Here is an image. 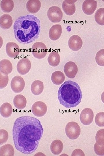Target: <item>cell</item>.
Segmentation results:
<instances>
[{"label": "cell", "instance_id": "6da1fadb", "mask_svg": "<svg viewBox=\"0 0 104 156\" xmlns=\"http://www.w3.org/2000/svg\"><path fill=\"white\" fill-rule=\"evenodd\" d=\"M44 130L40 121L29 116L19 117L15 120L13 137L16 149L26 154L34 153L37 149Z\"/></svg>", "mask_w": 104, "mask_h": 156}, {"label": "cell", "instance_id": "7a4b0ae2", "mask_svg": "<svg viewBox=\"0 0 104 156\" xmlns=\"http://www.w3.org/2000/svg\"><path fill=\"white\" fill-rule=\"evenodd\" d=\"M39 19L33 15L28 14L18 18L13 25L16 40L21 44H29L37 39L40 31Z\"/></svg>", "mask_w": 104, "mask_h": 156}, {"label": "cell", "instance_id": "3957f363", "mask_svg": "<svg viewBox=\"0 0 104 156\" xmlns=\"http://www.w3.org/2000/svg\"><path fill=\"white\" fill-rule=\"evenodd\" d=\"M82 98V92L79 86L71 80L65 81L58 91V99L60 103L66 108L77 106L81 102Z\"/></svg>", "mask_w": 104, "mask_h": 156}, {"label": "cell", "instance_id": "277c9868", "mask_svg": "<svg viewBox=\"0 0 104 156\" xmlns=\"http://www.w3.org/2000/svg\"><path fill=\"white\" fill-rule=\"evenodd\" d=\"M80 127L76 122L72 121L68 122L65 127V133L70 139L74 140L77 139L80 135Z\"/></svg>", "mask_w": 104, "mask_h": 156}, {"label": "cell", "instance_id": "5b68a950", "mask_svg": "<svg viewBox=\"0 0 104 156\" xmlns=\"http://www.w3.org/2000/svg\"><path fill=\"white\" fill-rule=\"evenodd\" d=\"M31 52L35 58L40 59L45 57L47 50L46 46L43 43L38 42L35 43L32 45Z\"/></svg>", "mask_w": 104, "mask_h": 156}, {"label": "cell", "instance_id": "8992f818", "mask_svg": "<svg viewBox=\"0 0 104 156\" xmlns=\"http://www.w3.org/2000/svg\"><path fill=\"white\" fill-rule=\"evenodd\" d=\"M47 16L52 22L58 23L62 18L63 13L59 7L52 6L49 8L47 12Z\"/></svg>", "mask_w": 104, "mask_h": 156}, {"label": "cell", "instance_id": "52a82bcc", "mask_svg": "<svg viewBox=\"0 0 104 156\" xmlns=\"http://www.w3.org/2000/svg\"><path fill=\"white\" fill-rule=\"evenodd\" d=\"M47 110L46 105L43 102L38 101L32 105L31 111L33 114L38 117L44 116L47 113Z\"/></svg>", "mask_w": 104, "mask_h": 156}, {"label": "cell", "instance_id": "ba28073f", "mask_svg": "<svg viewBox=\"0 0 104 156\" xmlns=\"http://www.w3.org/2000/svg\"><path fill=\"white\" fill-rule=\"evenodd\" d=\"M25 81L21 76H16L13 77L11 81L10 86L12 90L15 93L21 92L24 89Z\"/></svg>", "mask_w": 104, "mask_h": 156}, {"label": "cell", "instance_id": "9c48e42d", "mask_svg": "<svg viewBox=\"0 0 104 156\" xmlns=\"http://www.w3.org/2000/svg\"><path fill=\"white\" fill-rule=\"evenodd\" d=\"M94 113L92 110L89 108L83 109L80 115L81 122L84 125H88L91 124L93 120Z\"/></svg>", "mask_w": 104, "mask_h": 156}, {"label": "cell", "instance_id": "30bf717a", "mask_svg": "<svg viewBox=\"0 0 104 156\" xmlns=\"http://www.w3.org/2000/svg\"><path fill=\"white\" fill-rule=\"evenodd\" d=\"M31 68V62L26 58H21L18 62L17 65L18 72L22 75L27 73L30 70Z\"/></svg>", "mask_w": 104, "mask_h": 156}, {"label": "cell", "instance_id": "8fae6325", "mask_svg": "<svg viewBox=\"0 0 104 156\" xmlns=\"http://www.w3.org/2000/svg\"><path fill=\"white\" fill-rule=\"evenodd\" d=\"M64 71L68 77L74 78L78 72L77 66L74 62L69 61L65 64L64 67Z\"/></svg>", "mask_w": 104, "mask_h": 156}, {"label": "cell", "instance_id": "7c38bea8", "mask_svg": "<svg viewBox=\"0 0 104 156\" xmlns=\"http://www.w3.org/2000/svg\"><path fill=\"white\" fill-rule=\"evenodd\" d=\"M6 52L8 56L11 58L17 57L20 52V49L18 45L13 42H8L6 45Z\"/></svg>", "mask_w": 104, "mask_h": 156}, {"label": "cell", "instance_id": "4fadbf2b", "mask_svg": "<svg viewBox=\"0 0 104 156\" xmlns=\"http://www.w3.org/2000/svg\"><path fill=\"white\" fill-rule=\"evenodd\" d=\"M97 4V2L95 0H85L82 6L83 12L87 15L92 14L96 8Z\"/></svg>", "mask_w": 104, "mask_h": 156}, {"label": "cell", "instance_id": "5bb4252c", "mask_svg": "<svg viewBox=\"0 0 104 156\" xmlns=\"http://www.w3.org/2000/svg\"><path fill=\"white\" fill-rule=\"evenodd\" d=\"M82 43L81 39L77 35L72 36L70 38L68 42L69 48L73 51H77L80 49Z\"/></svg>", "mask_w": 104, "mask_h": 156}, {"label": "cell", "instance_id": "9a60e30c", "mask_svg": "<svg viewBox=\"0 0 104 156\" xmlns=\"http://www.w3.org/2000/svg\"><path fill=\"white\" fill-rule=\"evenodd\" d=\"M77 0H65L64 1L62 5V9L67 15H71L73 14L76 11L75 3Z\"/></svg>", "mask_w": 104, "mask_h": 156}, {"label": "cell", "instance_id": "2e32d148", "mask_svg": "<svg viewBox=\"0 0 104 156\" xmlns=\"http://www.w3.org/2000/svg\"><path fill=\"white\" fill-rule=\"evenodd\" d=\"M12 69V65L10 61L6 59H4L0 61L1 73L4 75H8L11 73Z\"/></svg>", "mask_w": 104, "mask_h": 156}, {"label": "cell", "instance_id": "e0dca14e", "mask_svg": "<svg viewBox=\"0 0 104 156\" xmlns=\"http://www.w3.org/2000/svg\"><path fill=\"white\" fill-rule=\"evenodd\" d=\"M62 31L61 25L59 24L53 25L49 29V38L53 40H57L61 36Z\"/></svg>", "mask_w": 104, "mask_h": 156}, {"label": "cell", "instance_id": "ac0fdd59", "mask_svg": "<svg viewBox=\"0 0 104 156\" xmlns=\"http://www.w3.org/2000/svg\"><path fill=\"white\" fill-rule=\"evenodd\" d=\"M41 6V2L39 0H29L26 3V8L29 12L36 13L40 10Z\"/></svg>", "mask_w": 104, "mask_h": 156}, {"label": "cell", "instance_id": "d6986e66", "mask_svg": "<svg viewBox=\"0 0 104 156\" xmlns=\"http://www.w3.org/2000/svg\"><path fill=\"white\" fill-rule=\"evenodd\" d=\"M13 20L12 17L8 14L2 15L0 18V26L4 29H9L12 26Z\"/></svg>", "mask_w": 104, "mask_h": 156}, {"label": "cell", "instance_id": "ffe728a7", "mask_svg": "<svg viewBox=\"0 0 104 156\" xmlns=\"http://www.w3.org/2000/svg\"><path fill=\"white\" fill-rule=\"evenodd\" d=\"M43 83L40 80H35L31 83V90L34 95H38L41 94L43 92Z\"/></svg>", "mask_w": 104, "mask_h": 156}, {"label": "cell", "instance_id": "44dd1931", "mask_svg": "<svg viewBox=\"0 0 104 156\" xmlns=\"http://www.w3.org/2000/svg\"><path fill=\"white\" fill-rule=\"evenodd\" d=\"M27 103L25 97L21 94L16 95L13 100V103L15 107L19 109H24L26 106Z\"/></svg>", "mask_w": 104, "mask_h": 156}, {"label": "cell", "instance_id": "7402d4cb", "mask_svg": "<svg viewBox=\"0 0 104 156\" xmlns=\"http://www.w3.org/2000/svg\"><path fill=\"white\" fill-rule=\"evenodd\" d=\"M63 144L60 140H56L53 141L50 145V149L54 155H59L61 153L63 148Z\"/></svg>", "mask_w": 104, "mask_h": 156}, {"label": "cell", "instance_id": "603a6c76", "mask_svg": "<svg viewBox=\"0 0 104 156\" xmlns=\"http://www.w3.org/2000/svg\"><path fill=\"white\" fill-rule=\"evenodd\" d=\"M51 79L54 84L58 85L63 82L65 80V77L62 72L60 71H56L52 74Z\"/></svg>", "mask_w": 104, "mask_h": 156}, {"label": "cell", "instance_id": "cb8c5ba5", "mask_svg": "<svg viewBox=\"0 0 104 156\" xmlns=\"http://www.w3.org/2000/svg\"><path fill=\"white\" fill-rule=\"evenodd\" d=\"M13 110L11 105L9 103L5 102L3 103L1 106L0 114L3 117L7 118L11 115Z\"/></svg>", "mask_w": 104, "mask_h": 156}, {"label": "cell", "instance_id": "d4e9b609", "mask_svg": "<svg viewBox=\"0 0 104 156\" xmlns=\"http://www.w3.org/2000/svg\"><path fill=\"white\" fill-rule=\"evenodd\" d=\"M49 64L53 67H55L59 64L60 58L58 53L55 51H52L49 55L48 58Z\"/></svg>", "mask_w": 104, "mask_h": 156}, {"label": "cell", "instance_id": "484cf974", "mask_svg": "<svg viewBox=\"0 0 104 156\" xmlns=\"http://www.w3.org/2000/svg\"><path fill=\"white\" fill-rule=\"evenodd\" d=\"M14 151L13 146L10 144H6L0 148V156H13L14 155Z\"/></svg>", "mask_w": 104, "mask_h": 156}, {"label": "cell", "instance_id": "4316f807", "mask_svg": "<svg viewBox=\"0 0 104 156\" xmlns=\"http://www.w3.org/2000/svg\"><path fill=\"white\" fill-rule=\"evenodd\" d=\"M2 10L5 12H9L12 11L14 7V3L12 0H2L1 2Z\"/></svg>", "mask_w": 104, "mask_h": 156}, {"label": "cell", "instance_id": "83f0119b", "mask_svg": "<svg viewBox=\"0 0 104 156\" xmlns=\"http://www.w3.org/2000/svg\"><path fill=\"white\" fill-rule=\"evenodd\" d=\"M94 18L95 21L98 24L104 25V8L99 9L95 13Z\"/></svg>", "mask_w": 104, "mask_h": 156}, {"label": "cell", "instance_id": "f1b7e54d", "mask_svg": "<svg viewBox=\"0 0 104 156\" xmlns=\"http://www.w3.org/2000/svg\"><path fill=\"white\" fill-rule=\"evenodd\" d=\"M95 60L99 65L104 66V49H101L98 51L96 55Z\"/></svg>", "mask_w": 104, "mask_h": 156}, {"label": "cell", "instance_id": "f546056e", "mask_svg": "<svg viewBox=\"0 0 104 156\" xmlns=\"http://www.w3.org/2000/svg\"><path fill=\"white\" fill-rule=\"evenodd\" d=\"M96 142L100 145H104V129H101L97 132L95 136Z\"/></svg>", "mask_w": 104, "mask_h": 156}, {"label": "cell", "instance_id": "4dcf8cb0", "mask_svg": "<svg viewBox=\"0 0 104 156\" xmlns=\"http://www.w3.org/2000/svg\"><path fill=\"white\" fill-rule=\"evenodd\" d=\"M95 122L98 126L104 127V112H100L96 114L95 116Z\"/></svg>", "mask_w": 104, "mask_h": 156}, {"label": "cell", "instance_id": "1f68e13d", "mask_svg": "<svg viewBox=\"0 0 104 156\" xmlns=\"http://www.w3.org/2000/svg\"><path fill=\"white\" fill-rule=\"evenodd\" d=\"M94 149L95 153L97 155H104V145H100L96 142L94 145Z\"/></svg>", "mask_w": 104, "mask_h": 156}, {"label": "cell", "instance_id": "d6a6232c", "mask_svg": "<svg viewBox=\"0 0 104 156\" xmlns=\"http://www.w3.org/2000/svg\"><path fill=\"white\" fill-rule=\"evenodd\" d=\"M8 134L7 131L4 129L0 130V144L5 143L8 140Z\"/></svg>", "mask_w": 104, "mask_h": 156}, {"label": "cell", "instance_id": "836d02e7", "mask_svg": "<svg viewBox=\"0 0 104 156\" xmlns=\"http://www.w3.org/2000/svg\"><path fill=\"white\" fill-rule=\"evenodd\" d=\"M0 86L1 89L5 87L7 85L8 81V75H4L0 73Z\"/></svg>", "mask_w": 104, "mask_h": 156}, {"label": "cell", "instance_id": "e575fe53", "mask_svg": "<svg viewBox=\"0 0 104 156\" xmlns=\"http://www.w3.org/2000/svg\"><path fill=\"white\" fill-rule=\"evenodd\" d=\"M72 156H84L85 155L83 151L79 149H77L74 151L73 152Z\"/></svg>", "mask_w": 104, "mask_h": 156}, {"label": "cell", "instance_id": "d590c367", "mask_svg": "<svg viewBox=\"0 0 104 156\" xmlns=\"http://www.w3.org/2000/svg\"><path fill=\"white\" fill-rule=\"evenodd\" d=\"M101 99L102 102L104 103V91L101 94Z\"/></svg>", "mask_w": 104, "mask_h": 156}]
</instances>
